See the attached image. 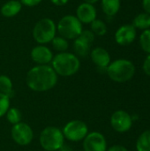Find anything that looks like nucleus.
<instances>
[{"label":"nucleus","instance_id":"obj_1","mask_svg":"<svg viewBox=\"0 0 150 151\" xmlns=\"http://www.w3.org/2000/svg\"><path fill=\"white\" fill-rule=\"evenodd\" d=\"M27 87L34 92H46L57 83V74L49 65H37L27 73Z\"/></svg>","mask_w":150,"mask_h":151},{"label":"nucleus","instance_id":"obj_2","mask_svg":"<svg viewBox=\"0 0 150 151\" xmlns=\"http://www.w3.org/2000/svg\"><path fill=\"white\" fill-rule=\"evenodd\" d=\"M51 67L57 75L69 77L78 73L80 68V62L75 54L66 51L60 52L53 57Z\"/></svg>","mask_w":150,"mask_h":151},{"label":"nucleus","instance_id":"obj_3","mask_svg":"<svg viewBox=\"0 0 150 151\" xmlns=\"http://www.w3.org/2000/svg\"><path fill=\"white\" fill-rule=\"evenodd\" d=\"M106 73L109 78L118 83L129 81L135 74V66L133 63L128 59L119 58L108 65Z\"/></svg>","mask_w":150,"mask_h":151},{"label":"nucleus","instance_id":"obj_4","mask_svg":"<svg viewBox=\"0 0 150 151\" xmlns=\"http://www.w3.org/2000/svg\"><path fill=\"white\" fill-rule=\"evenodd\" d=\"M41 147L46 151H57L65 143V137L61 129L56 127H47L39 137Z\"/></svg>","mask_w":150,"mask_h":151},{"label":"nucleus","instance_id":"obj_5","mask_svg":"<svg viewBox=\"0 0 150 151\" xmlns=\"http://www.w3.org/2000/svg\"><path fill=\"white\" fill-rule=\"evenodd\" d=\"M56 33L57 26L54 20L49 18H44L40 19L34 27L33 37L37 43L44 45L51 42L56 36Z\"/></svg>","mask_w":150,"mask_h":151},{"label":"nucleus","instance_id":"obj_6","mask_svg":"<svg viewBox=\"0 0 150 151\" xmlns=\"http://www.w3.org/2000/svg\"><path fill=\"white\" fill-rule=\"evenodd\" d=\"M57 30L66 40H74L82 32V23L73 15L64 16L57 23Z\"/></svg>","mask_w":150,"mask_h":151},{"label":"nucleus","instance_id":"obj_7","mask_svg":"<svg viewBox=\"0 0 150 151\" xmlns=\"http://www.w3.org/2000/svg\"><path fill=\"white\" fill-rule=\"evenodd\" d=\"M63 134L65 139L70 142H77L82 141L88 134V127L87 124L81 120H71L64 127Z\"/></svg>","mask_w":150,"mask_h":151},{"label":"nucleus","instance_id":"obj_8","mask_svg":"<svg viewBox=\"0 0 150 151\" xmlns=\"http://www.w3.org/2000/svg\"><path fill=\"white\" fill-rule=\"evenodd\" d=\"M11 135L12 140L19 146H27L34 139V132L31 127L22 121L12 126Z\"/></svg>","mask_w":150,"mask_h":151},{"label":"nucleus","instance_id":"obj_9","mask_svg":"<svg viewBox=\"0 0 150 151\" xmlns=\"http://www.w3.org/2000/svg\"><path fill=\"white\" fill-rule=\"evenodd\" d=\"M111 126L118 133H126L133 127V118L125 111H116L111 117Z\"/></svg>","mask_w":150,"mask_h":151},{"label":"nucleus","instance_id":"obj_10","mask_svg":"<svg viewBox=\"0 0 150 151\" xmlns=\"http://www.w3.org/2000/svg\"><path fill=\"white\" fill-rule=\"evenodd\" d=\"M83 151H106L107 142L104 135L99 132L88 133L83 139Z\"/></svg>","mask_w":150,"mask_h":151},{"label":"nucleus","instance_id":"obj_11","mask_svg":"<svg viewBox=\"0 0 150 151\" xmlns=\"http://www.w3.org/2000/svg\"><path fill=\"white\" fill-rule=\"evenodd\" d=\"M137 36V29L132 24L122 25L115 33V41L120 46H127L133 43Z\"/></svg>","mask_w":150,"mask_h":151},{"label":"nucleus","instance_id":"obj_12","mask_svg":"<svg viewBox=\"0 0 150 151\" xmlns=\"http://www.w3.org/2000/svg\"><path fill=\"white\" fill-rule=\"evenodd\" d=\"M31 58L37 65H49L53 59L52 51L44 45H38L32 49Z\"/></svg>","mask_w":150,"mask_h":151},{"label":"nucleus","instance_id":"obj_13","mask_svg":"<svg viewBox=\"0 0 150 151\" xmlns=\"http://www.w3.org/2000/svg\"><path fill=\"white\" fill-rule=\"evenodd\" d=\"M96 9L91 4L82 3L76 9V17L81 23L91 24L96 19Z\"/></svg>","mask_w":150,"mask_h":151},{"label":"nucleus","instance_id":"obj_14","mask_svg":"<svg viewBox=\"0 0 150 151\" xmlns=\"http://www.w3.org/2000/svg\"><path fill=\"white\" fill-rule=\"evenodd\" d=\"M90 57L93 63L97 66L99 70L106 69L108 65L111 64V56L110 53L102 47H96L90 51Z\"/></svg>","mask_w":150,"mask_h":151},{"label":"nucleus","instance_id":"obj_15","mask_svg":"<svg viewBox=\"0 0 150 151\" xmlns=\"http://www.w3.org/2000/svg\"><path fill=\"white\" fill-rule=\"evenodd\" d=\"M22 9V4L18 0H10L1 7V14L6 18L16 16Z\"/></svg>","mask_w":150,"mask_h":151},{"label":"nucleus","instance_id":"obj_16","mask_svg":"<svg viewBox=\"0 0 150 151\" xmlns=\"http://www.w3.org/2000/svg\"><path fill=\"white\" fill-rule=\"evenodd\" d=\"M103 12L110 17L115 16L120 9V0H102L101 2Z\"/></svg>","mask_w":150,"mask_h":151},{"label":"nucleus","instance_id":"obj_17","mask_svg":"<svg viewBox=\"0 0 150 151\" xmlns=\"http://www.w3.org/2000/svg\"><path fill=\"white\" fill-rule=\"evenodd\" d=\"M90 47H91V44H89L86 41L82 40L81 38L77 37L76 39H74L73 50H74V52L77 57H81V58L88 57L91 51Z\"/></svg>","mask_w":150,"mask_h":151},{"label":"nucleus","instance_id":"obj_18","mask_svg":"<svg viewBox=\"0 0 150 151\" xmlns=\"http://www.w3.org/2000/svg\"><path fill=\"white\" fill-rule=\"evenodd\" d=\"M132 25L140 30H146L150 28V15L146 12H141L135 16Z\"/></svg>","mask_w":150,"mask_h":151},{"label":"nucleus","instance_id":"obj_19","mask_svg":"<svg viewBox=\"0 0 150 151\" xmlns=\"http://www.w3.org/2000/svg\"><path fill=\"white\" fill-rule=\"evenodd\" d=\"M0 93L7 96L10 99L14 96L12 82L6 75H0Z\"/></svg>","mask_w":150,"mask_h":151},{"label":"nucleus","instance_id":"obj_20","mask_svg":"<svg viewBox=\"0 0 150 151\" xmlns=\"http://www.w3.org/2000/svg\"><path fill=\"white\" fill-rule=\"evenodd\" d=\"M136 150L150 151V129L144 131L136 141Z\"/></svg>","mask_w":150,"mask_h":151},{"label":"nucleus","instance_id":"obj_21","mask_svg":"<svg viewBox=\"0 0 150 151\" xmlns=\"http://www.w3.org/2000/svg\"><path fill=\"white\" fill-rule=\"evenodd\" d=\"M52 47L55 50L60 52H65L68 50L69 43L67 40L62 36H55L53 40L51 41Z\"/></svg>","mask_w":150,"mask_h":151},{"label":"nucleus","instance_id":"obj_22","mask_svg":"<svg viewBox=\"0 0 150 151\" xmlns=\"http://www.w3.org/2000/svg\"><path fill=\"white\" fill-rule=\"evenodd\" d=\"M91 31L95 34V35L103 36L107 33V26L103 20L95 19L91 23Z\"/></svg>","mask_w":150,"mask_h":151},{"label":"nucleus","instance_id":"obj_23","mask_svg":"<svg viewBox=\"0 0 150 151\" xmlns=\"http://www.w3.org/2000/svg\"><path fill=\"white\" fill-rule=\"evenodd\" d=\"M6 119L13 126L15 124H18L21 122L22 120V114L20 111L17 108H10L8 111L5 114Z\"/></svg>","mask_w":150,"mask_h":151},{"label":"nucleus","instance_id":"obj_24","mask_svg":"<svg viewBox=\"0 0 150 151\" xmlns=\"http://www.w3.org/2000/svg\"><path fill=\"white\" fill-rule=\"evenodd\" d=\"M140 45L144 52L150 54V28L141 33L140 36Z\"/></svg>","mask_w":150,"mask_h":151},{"label":"nucleus","instance_id":"obj_25","mask_svg":"<svg viewBox=\"0 0 150 151\" xmlns=\"http://www.w3.org/2000/svg\"><path fill=\"white\" fill-rule=\"evenodd\" d=\"M10 109V98L0 93V118L5 116L6 112Z\"/></svg>","mask_w":150,"mask_h":151},{"label":"nucleus","instance_id":"obj_26","mask_svg":"<svg viewBox=\"0 0 150 151\" xmlns=\"http://www.w3.org/2000/svg\"><path fill=\"white\" fill-rule=\"evenodd\" d=\"M79 37L81 38L82 40L86 41L89 44H92V42L95 40V34L91 30H82V32L80 33Z\"/></svg>","mask_w":150,"mask_h":151},{"label":"nucleus","instance_id":"obj_27","mask_svg":"<svg viewBox=\"0 0 150 151\" xmlns=\"http://www.w3.org/2000/svg\"><path fill=\"white\" fill-rule=\"evenodd\" d=\"M142 70L145 74L150 76V54H148V56L144 59V62L142 65Z\"/></svg>","mask_w":150,"mask_h":151},{"label":"nucleus","instance_id":"obj_28","mask_svg":"<svg viewBox=\"0 0 150 151\" xmlns=\"http://www.w3.org/2000/svg\"><path fill=\"white\" fill-rule=\"evenodd\" d=\"M42 0H19V2L22 4V5L29 6V7H34L39 4Z\"/></svg>","mask_w":150,"mask_h":151},{"label":"nucleus","instance_id":"obj_29","mask_svg":"<svg viewBox=\"0 0 150 151\" xmlns=\"http://www.w3.org/2000/svg\"><path fill=\"white\" fill-rule=\"evenodd\" d=\"M106 151H128V150L125 146L116 144V145H113V146L110 147L109 149H107Z\"/></svg>","mask_w":150,"mask_h":151},{"label":"nucleus","instance_id":"obj_30","mask_svg":"<svg viewBox=\"0 0 150 151\" xmlns=\"http://www.w3.org/2000/svg\"><path fill=\"white\" fill-rule=\"evenodd\" d=\"M141 4L144 12L150 15V0H142Z\"/></svg>","mask_w":150,"mask_h":151},{"label":"nucleus","instance_id":"obj_31","mask_svg":"<svg viewBox=\"0 0 150 151\" xmlns=\"http://www.w3.org/2000/svg\"><path fill=\"white\" fill-rule=\"evenodd\" d=\"M69 0H50V2L57 6H63L68 3Z\"/></svg>","mask_w":150,"mask_h":151},{"label":"nucleus","instance_id":"obj_32","mask_svg":"<svg viewBox=\"0 0 150 151\" xmlns=\"http://www.w3.org/2000/svg\"><path fill=\"white\" fill-rule=\"evenodd\" d=\"M57 151H73V149L72 147H70L69 145H66V144L64 143V145Z\"/></svg>","mask_w":150,"mask_h":151},{"label":"nucleus","instance_id":"obj_33","mask_svg":"<svg viewBox=\"0 0 150 151\" xmlns=\"http://www.w3.org/2000/svg\"><path fill=\"white\" fill-rule=\"evenodd\" d=\"M99 0H84V3H88V4H95L96 2H98Z\"/></svg>","mask_w":150,"mask_h":151}]
</instances>
